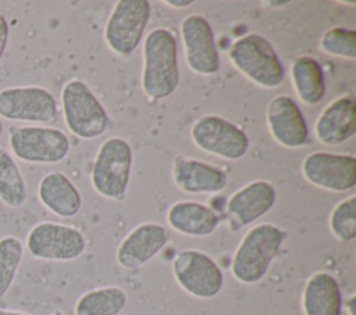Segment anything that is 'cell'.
<instances>
[{
  "instance_id": "obj_1",
  "label": "cell",
  "mask_w": 356,
  "mask_h": 315,
  "mask_svg": "<svg viewBox=\"0 0 356 315\" xmlns=\"http://www.w3.org/2000/svg\"><path fill=\"white\" fill-rule=\"evenodd\" d=\"M142 90L150 100H164L179 85L177 40L167 28L152 29L143 44Z\"/></svg>"
},
{
  "instance_id": "obj_2",
  "label": "cell",
  "mask_w": 356,
  "mask_h": 315,
  "mask_svg": "<svg viewBox=\"0 0 356 315\" xmlns=\"http://www.w3.org/2000/svg\"><path fill=\"white\" fill-rule=\"evenodd\" d=\"M285 237V232L274 223L250 228L232 255V276L243 284L259 283L268 272Z\"/></svg>"
},
{
  "instance_id": "obj_3",
  "label": "cell",
  "mask_w": 356,
  "mask_h": 315,
  "mask_svg": "<svg viewBox=\"0 0 356 315\" xmlns=\"http://www.w3.org/2000/svg\"><path fill=\"white\" fill-rule=\"evenodd\" d=\"M228 58L243 76L260 87L275 89L284 82L285 69L277 51L259 33L238 37L228 50Z\"/></svg>"
},
{
  "instance_id": "obj_4",
  "label": "cell",
  "mask_w": 356,
  "mask_h": 315,
  "mask_svg": "<svg viewBox=\"0 0 356 315\" xmlns=\"http://www.w3.org/2000/svg\"><path fill=\"white\" fill-rule=\"evenodd\" d=\"M134 153L128 140L120 136L106 139L95 157L90 182L97 194L121 201L127 196Z\"/></svg>"
},
{
  "instance_id": "obj_5",
  "label": "cell",
  "mask_w": 356,
  "mask_h": 315,
  "mask_svg": "<svg viewBox=\"0 0 356 315\" xmlns=\"http://www.w3.org/2000/svg\"><path fill=\"white\" fill-rule=\"evenodd\" d=\"M61 108L67 128L79 139L99 137L111 125L103 104L81 79H71L63 86Z\"/></svg>"
},
{
  "instance_id": "obj_6",
  "label": "cell",
  "mask_w": 356,
  "mask_h": 315,
  "mask_svg": "<svg viewBox=\"0 0 356 315\" xmlns=\"http://www.w3.org/2000/svg\"><path fill=\"white\" fill-rule=\"evenodd\" d=\"M8 146L18 160L29 164H57L71 148L70 139L61 129L44 125L13 128Z\"/></svg>"
},
{
  "instance_id": "obj_7",
  "label": "cell",
  "mask_w": 356,
  "mask_h": 315,
  "mask_svg": "<svg viewBox=\"0 0 356 315\" xmlns=\"http://www.w3.org/2000/svg\"><path fill=\"white\" fill-rule=\"evenodd\" d=\"M25 246L36 259L67 262L85 253L86 239L79 229L71 225L44 221L31 228Z\"/></svg>"
},
{
  "instance_id": "obj_8",
  "label": "cell",
  "mask_w": 356,
  "mask_h": 315,
  "mask_svg": "<svg viewBox=\"0 0 356 315\" xmlns=\"http://www.w3.org/2000/svg\"><path fill=\"white\" fill-rule=\"evenodd\" d=\"M172 275L185 293L202 300L216 297L224 286L218 264L209 254L195 248L182 250L174 257Z\"/></svg>"
},
{
  "instance_id": "obj_9",
  "label": "cell",
  "mask_w": 356,
  "mask_h": 315,
  "mask_svg": "<svg viewBox=\"0 0 356 315\" xmlns=\"http://www.w3.org/2000/svg\"><path fill=\"white\" fill-rule=\"evenodd\" d=\"M58 115L56 97L40 86H11L0 90V118L51 125Z\"/></svg>"
},
{
  "instance_id": "obj_10",
  "label": "cell",
  "mask_w": 356,
  "mask_h": 315,
  "mask_svg": "<svg viewBox=\"0 0 356 315\" xmlns=\"http://www.w3.org/2000/svg\"><path fill=\"white\" fill-rule=\"evenodd\" d=\"M150 18L147 0H118L104 26V40L118 56L132 54L143 39Z\"/></svg>"
},
{
  "instance_id": "obj_11",
  "label": "cell",
  "mask_w": 356,
  "mask_h": 315,
  "mask_svg": "<svg viewBox=\"0 0 356 315\" xmlns=\"http://www.w3.org/2000/svg\"><path fill=\"white\" fill-rule=\"evenodd\" d=\"M192 142L203 151L228 161L246 155L249 137L243 129L220 115H203L191 126Z\"/></svg>"
},
{
  "instance_id": "obj_12",
  "label": "cell",
  "mask_w": 356,
  "mask_h": 315,
  "mask_svg": "<svg viewBox=\"0 0 356 315\" xmlns=\"http://www.w3.org/2000/svg\"><path fill=\"white\" fill-rule=\"evenodd\" d=\"M179 35L189 69L203 76L216 74L220 68V54L209 21L200 14H191L182 19Z\"/></svg>"
},
{
  "instance_id": "obj_13",
  "label": "cell",
  "mask_w": 356,
  "mask_h": 315,
  "mask_svg": "<svg viewBox=\"0 0 356 315\" xmlns=\"http://www.w3.org/2000/svg\"><path fill=\"white\" fill-rule=\"evenodd\" d=\"M303 178L320 189L343 193L356 186V158L346 154L314 151L300 165Z\"/></svg>"
},
{
  "instance_id": "obj_14",
  "label": "cell",
  "mask_w": 356,
  "mask_h": 315,
  "mask_svg": "<svg viewBox=\"0 0 356 315\" xmlns=\"http://www.w3.org/2000/svg\"><path fill=\"white\" fill-rule=\"evenodd\" d=\"M277 191L267 180H253L236 190L227 201L228 228L238 232L266 215L275 204Z\"/></svg>"
},
{
  "instance_id": "obj_15",
  "label": "cell",
  "mask_w": 356,
  "mask_h": 315,
  "mask_svg": "<svg viewBox=\"0 0 356 315\" xmlns=\"http://www.w3.org/2000/svg\"><path fill=\"white\" fill-rule=\"evenodd\" d=\"M271 137L286 148L303 147L309 140V128L299 105L285 94L274 97L266 111Z\"/></svg>"
},
{
  "instance_id": "obj_16",
  "label": "cell",
  "mask_w": 356,
  "mask_h": 315,
  "mask_svg": "<svg viewBox=\"0 0 356 315\" xmlns=\"http://www.w3.org/2000/svg\"><path fill=\"white\" fill-rule=\"evenodd\" d=\"M170 232L157 222H143L135 226L118 244L115 258L120 266L136 269L156 257L168 243Z\"/></svg>"
},
{
  "instance_id": "obj_17",
  "label": "cell",
  "mask_w": 356,
  "mask_h": 315,
  "mask_svg": "<svg viewBox=\"0 0 356 315\" xmlns=\"http://www.w3.org/2000/svg\"><path fill=\"white\" fill-rule=\"evenodd\" d=\"M313 132L325 146H339L356 132V101L353 96H341L328 103L317 117Z\"/></svg>"
},
{
  "instance_id": "obj_18",
  "label": "cell",
  "mask_w": 356,
  "mask_h": 315,
  "mask_svg": "<svg viewBox=\"0 0 356 315\" xmlns=\"http://www.w3.org/2000/svg\"><path fill=\"white\" fill-rule=\"evenodd\" d=\"M172 180L188 194L218 193L227 186L225 172L204 161L177 155L172 161Z\"/></svg>"
},
{
  "instance_id": "obj_19",
  "label": "cell",
  "mask_w": 356,
  "mask_h": 315,
  "mask_svg": "<svg viewBox=\"0 0 356 315\" xmlns=\"http://www.w3.org/2000/svg\"><path fill=\"white\" fill-rule=\"evenodd\" d=\"M38 198L60 218L75 216L82 207V197L72 180L60 171L46 173L38 186Z\"/></svg>"
},
{
  "instance_id": "obj_20",
  "label": "cell",
  "mask_w": 356,
  "mask_h": 315,
  "mask_svg": "<svg viewBox=\"0 0 356 315\" xmlns=\"http://www.w3.org/2000/svg\"><path fill=\"white\" fill-rule=\"evenodd\" d=\"M300 305L303 315H341L342 294L337 279L324 271L314 272L305 283Z\"/></svg>"
},
{
  "instance_id": "obj_21",
  "label": "cell",
  "mask_w": 356,
  "mask_h": 315,
  "mask_svg": "<svg viewBox=\"0 0 356 315\" xmlns=\"http://www.w3.org/2000/svg\"><path fill=\"white\" fill-rule=\"evenodd\" d=\"M167 222L170 228L181 235L206 237L217 229L220 216L211 207L203 203L182 200L168 208Z\"/></svg>"
},
{
  "instance_id": "obj_22",
  "label": "cell",
  "mask_w": 356,
  "mask_h": 315,
  "mask_svg": "<svg viewBox=\"0 0 356 315\" xmlns=\"http://www.w3.org/2000/svg\"><path fill=\"white\" fill-rule=\"evenodd\" d=\"M291 80L299 100L306 105L318 104L325 94L321 65L309 56H300L291 64Z\"/></svg>"
},
{
  "instance_id": "obj_23",
  "label": "cell",
  "mask_w": 356,
  "mask_h": 315,
  "mask_svg": "<svg viewBox=\"0 0 356 315\" xmlns=\"http://www.w3.org/2000/svg\"><path fill=\"white\" fill-rule=\"evenodd\" d=\"M128 296L118 286H104L83 293L74 308L75 315H118L124 311Z\"/></svg>"
},
{
  "instance_id": "obj_24",
  "label": "cell",
  "mask_w": 356,
  "mask_h": 315,
  "mask_svg": "<svg viewBox=\"0 0 356 315\" xmlns=\"http://www.w3.org/2000/svg\"><path fill=\"white\" fill-rule=\"evenodd\" d=\"M26 198V182L15 158L0 146V200L10 208H19Z\"/></svg>"
},
{
  "instance_id": "obj_25",
  "label": "cell",
  "mask_w": 356,
  "mask_h": 315,
  "mask_svg": "<svg viewBox=\"0 0 356 315\" xmlns=\"http://www.w3.org/2000/svg\"><path fill=\"white\" fill-rule=\"evenodd\" d=\"M24 243L14 235L0 239V300L10 291L24 258Z\"/></svg>"
},
{
  "instance_id": "obj_26",
  "label": "cell",
  "mask_w": 356,
  "mask_h": 315,
  "mask_svg": "<svg viewBox=\"0 0 356 315\" xmlns=\"http://www.w3.org/2000/svg\"><path fill=\"white\" fill-rule=\"evenodd\" d=\"M318 49L332 57L355 60L356 58V32L350 28L332 26L327 29L320 40Z\"/></svg>"
},
{
  "instance_id": "obj_27",
  "label": "cell",
  "mask_w": 356,
  "mask_h": 315,
  "mask_svg": "<svg viewBox=\"0 0 356 315\" xmlns=\"http://www.w3.org/2000/svg\"><path fill=\"white\" fill-rule=\"evenodd\" d=\"M328 225L337 240L348 243L356 239V196H350L334 207Z\"/></svg>"
},
{
  "instance_id": "obj_28",
  "label": "cell",
  "mask_w": 356,
  "mask_h": 315,
  "mask_svg": "<svg viewBox=\"0 0 356 315\" xmlns=\"http://www.w3.org/2000/svg\"><path fill=\"white\" fill-rule=\"evenodd\" d=\"M10 39V25L4 14L0 12V60L3 58Z\"/></svg>"
},
{
  "instance_id": "obj_29",
  "label": "cell",
  "mask_w": 356,
  "mask_h": 315,
  "mask_svg": "<svg viewBox=\"0 0 356 315\" xmlns=\"http://www.w3.org/2000/svg\"><path fill=\"white\" fill-rule=\"evenodd\" d=\"M163 3L172 8H186V7L192 6L195 1L193 0H164Z\"/></svg>"
},
{
  "instance_id": "obj_30",
  "label": "cell",
  "mask_w": 356,
  "mask_h": 315,
  "mask_svg": "<svg viewBox=\"0 0 356 315\" xmlns=\"http://www.w3.org/2000/svg\"><path fill=\"white\" fill-rule=\"evenodd\" d=\"M0 315H33L26 311H18V309H7V308H0Z\"/></svg>"
},
{
  "instance_id": "obj_31",
  "label": "cell",
  "mask_w": 356,
  "mask_h": 315,
  "mask_svg": "<svg viewBox=\"0 0 356 315\" xmlns=\"http://www.w3.org/2000/svg\"><path fill=\"white\" fill-rule=\"evenodd\" d=\"M263 4H266V6H278V7H284V6H288L289 1H263Z\"/></svg>"
},
{
  "instance_id": "obj_32",
  "label": "cell",
  "mask_w": 356,
  "mask_h": 315,
  "mask_svg": "<svg viewBox=\"0 0 356 315\" xmlns=\"http://www.w3.org/2000/svg\"><path fill=\"white\" fill-rule=\"evenodd\" d=\"M348 309H349V315H353V305H355V296H350V298L346 301Z\"/></svg>"
},
{
  "instance_id": "obj_33",
  "label": "cell",
  "mask_w": 356,
  "mask_h": 315,
  "mask_svg": "<svg viewBox=\"0 0 356 315\" xmlns=\"http://www.w3.org/2000/svg\"><path fill=\"white\" fill-rule=\"evenodd\" d=\"M3 132H4V122H3V119L0 118V137H1Z\"/></svg>"
},
{
  "instance_id": "obj_34",
  "label": "cell",
  "mask_w": 356,
  "mask_h": 315,
  "mask_svg": "<svg viewBox=\"0 0 356 315\" xmlns=\"http://www.w3.org/2000/svg\"><path fill=\"white\" fill-rule=\"evenodd\" d=\"M50 315H65L63 311H54V312H51Z\"/></svg>"
}]
</instances>
